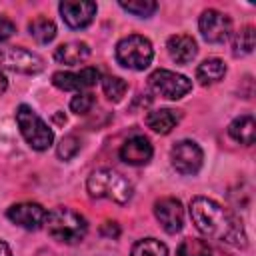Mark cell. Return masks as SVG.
<instances>
[{"instance_id": "cell-1", "label": "cell", "mask_w": 256, "mask_h": 256, "mask_svg": "<svg viewBox=\"0 0 256 256\" xmlns=\"http://www.w3.org/2000/svg\"><path fill=\"white\" fill-rule=\"evenodd\" d=\"M190 218L194 226L198 228V232L204 234L206 238H212V240H218V242H224L236 248H244L248 244L246 232L240 220L228 208H224L212 198H206V196L192 198Z\"/></svg>"}, {"instance_id": "cell-2", "label": "cell", "mask_w": 256, "mask_h": 256, "mask_svg": "<svg viewBox=\"0 0 256 256\" xmlns=\"http://www.w3.org/2000/svg\"><path fill=\"white\" fill-rule=\"evenodd\" d=\"M44 226L54 240L64 242V244H78L84 240L88 232L86 218L80 212L66 208V206H58L52 212H48Z\"/></svg>"}, {"instance_id": "cell-3", "label": "cell", "mask_w": 256, "mask_h": 256, "mask_svg": "<svg viewBox=\"0 0 256 256\" xmlns=\"http://www.w3.org/2000/svg\"><path fill=\"white\" fill-rule=\"evenodd\" d=\"M86 190L92 198H108L116 204H126L132 198V184L112 168H98L86 180Z\"/></svg>"}, {"instance_id": "cell-4", "label": "cell", "mask_w": 256, "mask_h": 256, "mask_svg": "<svg viewBox=\"0 0 256 256\" xmlns=\"http://www.w3.org/2000/svg\"><path fill=\"white\" fill-rule=\"evenodd\" d=\"M16 124L20 128V134L24 136V140L34 148V150H48L54 142V132L52 128L28 106V104H20L16 108Z\"/></svg>"}, {"instance_id": "cell-5", "label": "cell", "mask_w": 256, "mask_h": 256, "mask_svg": "<svg viewBox=\"0 0 256 256\" xmlns=\"http://www.w3.org/2000/svg\"><path fill=\"white\" fill-rule=\"evenodd\" d=\"M152 58H154L152 42L140 34L124 36L116 44V60L120 66L128 70H144L150 66Z\"/></svg>"}, {"instance_id": "cell-6", "label": "cell", "mask_w": 256, "mask_h": 256, "mask_svg": "<svg viewBox=\"0 0 256 256\" xmlns=\"http://www.w3.org/2000/svg\"><path fill=\"white\" fill-rule=\"evenodd\" d=\"M148 84L158 96L168 100H180L192 90V80H188L184 74H178L166 68L154 70L148 76Z\"/></svg>"}, {"instance_id": "cell-7", "label": "cell", "mask_w": 256, "mask_h": 256, "mask_svg": "<svg viewBox=\"0 0 256 256\" xmlns=\"http://www.w3.org/2000/svg\"><path fill=\"white\" fill-rule=\"evenodd\" d=\"M170 160H172V166L176 168L178 174L192 176L202 168L204 152L194 140H180V142H176L172 146Z\"/></svg>"}, {"instance_id": "cell-8", "label": "cell", "mask_w": 256, "mask_h": 256, "mask_svg": "<svg viewBox=\"0 0 256 256\" xmlns=\"http://www.w3.org/2000/svg\"><path fill=\"white\" fill-rule=\"evenodd\" d=\"M0 66L20 74H36L44 68V60L26 48L4 46L0 48Z\"/></svg>"}, {"instance_id": "cell-9", "label": "cell", "mask_w": 256, "mask_h": 256, "mask_svg": "<svg viewBox=\"0 0 256 256\" xmlns=\"http://www.w3.org/2000/svg\"><path fill=\"white\" fill-rule=\"evenodd\" d=\"M198 28H200V34H202V38L206 42L220 44V42L228 40L230 34H232V20L224 12L208 8V10H204L200 14Z\"/></svg>"}, {"instance_id": "cell-10", "label": "cell", "mask_w": 256, "mask_h": 256, "mask_svg": "<svg viewBox=\"0 0 256 256\" xmlns=\"http://www.w3.org/2000/svg\"><path fill=\"white\" fill-rule=\"evenodd\" d=\"M8 220L14 222L16 226L24 228V230H38L46 224V208L36 204V202H20V204H12L6 212Z\"/></svg>"}, {"instance_id": "cell-11", "label": "cell", "mask_w": 256, "mask_h": 256, "mask_svg": "<svg viewBox=\"0 0 256 256\" xmlns=\"http://www.w3.org/2000/svg\"><path fill=\"white\" fill-rule=\"evenodd\" d=\"M154 216L168 234H176L184 226V208H182V202L178 198L166 196V198L156 200Z\"/></svg>"}, {"instance_id": "cell-12", "label": "cell", "mask_w": 256, "mask_h": 256, "mask_svg": "<svg viewBox=\"0 0 256 256\" xmlns=\"http://www.w3.org/2000/svg\"><path fill=\"white\" fill-rule=\"evenodd\" d=\"M100 80V72L98 68H92V66H86L82 68L80 72H54L52 74V84L60 90H74V92H82L86 88H92L96 82Z\"/></svg>"}, {"instance_id": "cell-13", "label": "cell", "mask_w": 256, "mask_h": 256, "mask_svg": "<svg viewBox=\"0 0 256 256\" xmlns=\"http://www.w3.org/2000/svg\"><path fill=\"white\" fill-rule=\"evenodd\" d=\"M58 10H60L66 26H70L74 30L86 28L96 16V4L84 2V0H80V2L78 0H64V2H60Z\"/></svg>"}, {"instance_id": "cell-14", "label": "cell", "mask_w": 256, "mask_h": 256, "mask_svg": "<svg viewBox=\"0 0 256 256\" xmlns=\"http://www.w3.org/2000/svg\"><path fill=\"white\" fill-rule=\"evenodd\" d=\"M152 154H154V148H152L150 140L144 136H130L120 148V158L130 166L148 164Z\"/></svg>"}, {"instance_id": "cell-15", "label": "cell", "mask_w": 256, "mask_h": 256, "mask_svg": "<svg viewBox=\"0 0 256 256\" xmlns=\"http://www.w3.org/2000/svg\"><path fill=\"white\" fill-rule=\"evenodd\" d=\"M166 48H168L170 58L176 64H188L198 54L196 40L192 36H188V34H174V36H170L168 42H166Z\"/></svg>"}, {"instance_id": "cell-16", "label": "cell", "mask_w": 256, "mask_h": 256, "mask_svg": "<svg viewBox=\"0 0 256 256\" xmlns=\"http://www.w3.org/2000/svg\"><path fill=\"white\" fill-rule=\"evenodd\" d=\"M88 56H90V46L80 40L60 44L54 50V60L58 64H66V66H76L80 62H84Z\"/></svg>"}, {"instance_id": "cell-17", "label": "cell", "mask_w": 256, "mask_h": 256, "mask_svg": "<svg viewBox=\"0 0 256 256\" xmlns=\"http://www.w3.org/2000/svg\"><path fill=\"white\" fill-rule=\"evenodd\" d=\"M180 122V112L172 110V108H158L148 112L146 116V126L150 130H154L156 134H168L172 132V128Z\"/></svg>"}, {"instance_id": "cell-18", "label": "cell", "mask_w": 256, "mask_h": 256, "mask_svg": "<svg viewBox=\"0 0 256 256\" xmlns=\"http://www.w3.org/2000/svg\"><path fill=\"white\" fill-rule=\"evenodd\" d=\"M228 134L232 140L244 144V146H250L254 144V138H256V122L250 114H244V116H238L230 122L228 126Z\"/></svg>"}, {"instance_id": "cell-19", "label": "cell", "mask_w": 256, "mask_h": 256, "mask_svg": "<svg viewBox=\"0 0 256 256\" xmlns=\"http://www.w3.org/2000/svg\"><path fill=\"white\" fill-rule=\"evenodd\" d=\"M224 74H226V64L220 58H208L196 68V80L202 86H210V84L220 82L224 78Z\"/></svg>"}, {"instance_id": "cell-20", "label": "cell", "mask_w": 256, "mask_h": 256, "mask_svg": "<svg viewBox=\"0 0 256 256\" xmlns=\"http://www.w3.org/2000/svg\"><path fill=\"white\" fill-rule=\"evenodd\" d=\"M28 30H30V36L38 42V44H48L54 40L56 36V24L46 18V16H36L30 24H28Z\"/></svg>"}, {"instance_id": "cell-21", "label": "cell", "mask_w": 256, "mask_h": 256, "mask_svg": "<svg viewBox=\"0 0 256 256\" xmlns=\"http://www.w3.org/2000/svg\"><path fill=\"white\" fill-rule=\"evenodd\" d=\"M130 256H168V248L156 238H142L132 246Z\"/></svg>"}, {"instance_id": "cell-22", "label": "cell", "mask_w": 256, "mask_h": 256, "mask_svg": "<svg viewBox=\"0 0 256 256\" xmlns=\"http://www.w3.org/2000/svg\"><path fill=\"white\" fill-rule=\"evenodd\" d=\"M254 50V28L244 26L240 32H236L232 42V54L234 56H246Z\"/></svg>"}, {"instance_id": "cell-23", "label": "cell", "mask_w": 256, "mask_h": 256, "mask_svg": "<svg viewBox=\"0 0 256 256\" xmlns=\"http://www.w3.org/2000/svg\"><path fill=\"white\" fill-rule=\"evenodd\" d=\"M176 256H212V248L206 240H200V238H186L178 250H176Z\"/></svg>"}, {"instance_id": "cell-24", "label": "cell", "mask_w": 256, "mask_h": 256, "mask_svg": "<svg viewBox=\"0 0 256 256\" xmlns=\"http://www.w3.org/2000/svg\"><path fill=\"white\" fill-rule=\"evenodd\" d=\"M102 90H104V96H106L108 100L118 102V100H122V96L126 94L128 84H126L122 78H118V76H106V78H102Z\"/></svg>"}, {"instance_id": "cell-25", "label": "cell", "mask_w": 256, "mask_h": 256, "mask_svg": "<svg viewBox=\"0 0 256 256\" xmlns=\"http://www.w3.org/2000/svg\"><path fill=\"white\" fill-rule=\"evenodd\" d=\"M120 8L138 18H148L156 12L158 4L154 0H132V2H120Z\"/></svg>"}, {"instance_id": "cell-26", "label": "cell", "mask_w": 256, "mask_h": 256, "mask_svg": "<svg viewBox=\"0 0 256 256\" xmlns=\"http://www.w3.org/2000/svg\"><path fill=\"white\" fill-rule=\"evenodd\" d=\"M94 102H96L94 94H90V92H76L72 96V100H70V110L74 114H88L92 110Z\"/></svg>"}, {"instance_id": "cell-27", "label": "cell", "mask_w": 256, "mask_h": 256, "mask_svg": "<svg viewBox=\"0 0 256 256\" xmlns=\"http://www.w3.org/2000/svg\"><path fill=\"white\" fill-rule=\"evenodd\" d=\"M78 150H80V140H78L76 136H72V134L64 136V138L60 140V144H58V156H60L62 160L74 158V156L78 154Z\"/></svg>"}, {"instance_id": "cell-28", "label": "cell", "mask_w": 256, "mask_h": 256, "mask_svg": "<svg viewBox=\"0 0 256 256\" xmlns=\"http://www.w3.org/2000/svg\"><path fill=\"white\" fill-rule=\"evenodd\" d=\"M14 32H16L14 22H12V20H8L6 16H0V42L8 40V38H10Z\"/></svg>"}, {"instance_id": "cell-29", "label": "cell", "mask_w": 256, "mask_h": 256, "mask_svg": "<svg viewBox=\"0 0 256 256\" xmlns=\"http://www.w3.org/2000/svg\"><path fill=\"white\" fill-rule=\"evenodd\" d=\"M0 256H12L10 246H8L6 242H2V240H0Z\"/></svg>"}, {"instance_id": "cell-30", "label": "cell", "mask_w": 256, "mask_h": 256, "mask_svg": "<svg viewBox=\"0 0 256 256\" xmlns=\"http://www.w3.org/2000/svg\"><path fill=\"white\" fill-rule=\"evenodd\" d=\"M6 88H8V80H6V76L0 72V94H4Z\"/></svg>"}]
</instances>
